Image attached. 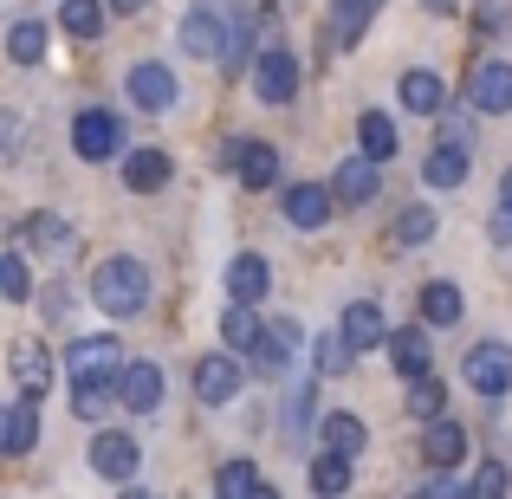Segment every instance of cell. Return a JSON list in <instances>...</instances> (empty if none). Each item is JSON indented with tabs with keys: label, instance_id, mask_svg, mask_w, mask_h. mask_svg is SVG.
<instances>
[{
	"label": "cell",
	"instance_id": "cell-13",
	"mask_svg": "<svg viewBox=\"0 0 512 499\" xmlns=\"http://www.w3.org/2000/svg\"><path fill=\"white\" fill-rule=\"evenodd\" d=\"M91 467H98L104 480H130L137 474V441L117 435V428H104V435L91 441Z\"/></svg>",
	"mask_w": 512,
	"mask_h": 499
},
{
	"label": "cell",
	"instance_id": "cell-31",
	"mask_svg": "<svg viewBox=\"0 0 512 499\" xmlns=\"http://www.w3.org/2000/svg\"><path fill=\"white\" fill-rule=\"evenodd\" d=\"M221 337H227V350H247L253 337H260V318H253L247 299H234V305L221 312Z\"/></svg>",
	"mask_w": 512,
	"mask_h": 499
},
{
	"label": "cell",
	"instance_id": "cell-28",
	"mask_svg": "<svg viewBox=\"0 0 512 499\" xmlns=\"http://www.w3.org/2000/svg\"><path fill=\"white\" fill-rule=\"evenodd\" d=\"M7 59L13 65H39L46 59V26L39 20H13L7 26Z\"/></svg>",
	"mask_w": 512,
	"mask_h": 499
},
{
	"label": "cell",
	"instance_id": "cell-6",
	"mask_svg": "<svg viewBox=\"0 0 512 499\" xmlns=\"http://www.w3.org/2000/svg\"><path fill=\"white\" fill-rule=\"evenodd\" d=\"M292 350H299V325H260V337L247 344L253 376H286L292 370Z\"/></svg>",
	"mask_w": 512,
	"mask_h": 499
},
{
	"label": "cell",
	"instance_id": "cell-4",
	"mask_svg": "<svg viewBox=\"0 0 512 499\" xmlns=\"http://www.w3.org/2000/svg\"><path fill=\"white\" fill-rule=\"evenodd\" d=\"M467 104H474V111H487V117L512 111V65L506 59H480L474 72H467Z\"/></svg>",
	"mask_w": 512,
	"mask_h": 499
},
{
	"label": "cell",
	"instance_id": "cell-15",
	"mask_svg": "<svg viewBox=\"0 0 512 499\" xmlns=\"http://www.w3.org/2000/svg\"><path fill=\"white\" fill-rule=\"evenodd\" d=\"M422 461L428 467H461L467 461V428L461 422H428V435H422Z\"/></svg>",
	"mask_w": 512,
	"mask_h": 499
},
{
	"label": "cell",
	"instance_id": "cell-16",
	"mask_svg": "<svg viewBox=\"0 0 512 499\" xmlns=\"http://www.w3.org/2000/svg\"><path fill=\"white\" fill-rule=\"evenodd\" d=\"M338 344L350 350V357H357V350H376V344H383V312H376L370 299H357L344 312V325H338Z\"/></svg>",
	"mask_w": 512,
	"mask_h": 499
},
{
	"label": "cell",
	"instance_id": "cell-7",
	"mask_svg": "<svg viewBox=\"0 0 512 499\" xmlns=\"http://www.w3.org/2000/svg\"><path fill=\"white\" fill-rule=\"evenodd\" d=\"M253 91H260L266 104H292V91H299V59H292L286 46H266L260 65H253Z\"/></svg>",
	"mask_w": 512,
	"mask_h": 499
},
{
	"label": "cell",
	"instance_id": "cell-8",
	"mask_svg": "<svg viewBox=\"0 0 512 499\" xmlns=\"http://www.w3.org/2000/svg\"><path fill=\"white\" fill-rule=\"evenodd\" d=\"M72 150L85 156V163H104V156H117V150H124V130H117V117H111V111H78Z\"/></svg>",
	"mask_w": 512,
	"mask_h": 499
},
{
	"label": "cell",
	"instance_id": "cell-2",
	"mask_svg": "<svg viewBox=\"0 0 512 499\" xmlns=\"http://www.w3.org/2000/svg\"><path fill=\"white\" fill-rule=\"evenodd\" d=\"M117 337H78L72 350H65V363H72V383H117V370H124V357H117Z\"/></svg>",
	"mask_w": 512,
	"mask_h": 499
},
{
	"label": "cell",
	"instance_id": "cell-9",
	"mask_svg": "<svg viewBox=\"0 0 512 499\" xmlns=\"http://www.w3.org/2000/svg\"><path fill=\"white\" fill-rule=\"evenodd\" d=\"M117 402H124L130 415H150L156 402H163V370H156V363H124V370H117Z\"/></svg>",
	"mask_w": 512,
	"mask_h": 499
},
{
	"label": "cell",
	"instance_id": "cell-25",
	"mask_svg": "<svg viewBox=\"0 0 512 499\" xmlns=\"http://www.w3.org/2000/svg\"><path fill=\"white\" fill-rule=\"evenodd\" d=\"M318 435H325V448L350 454V461H357V454H363V441H370V435H363V422H357V415H344V409H331L325 422H318Z\"/></svg>",
	"mask_w": 512,
	"mask_h": 499
},
{
	"label": "cell",
	"instance_id": "cell-27",
	"mask_svg": "<svg viewBox=\"0 0 512 499\" xmlns=\"http://www.w3.org/2000/svg\"><path fill=\"white\" fill-rule=\"evenodd\" d=\"M124 182L137 188V195H143V188H163L169 182V156L163 150H130L124 156Z\"/></svg>",
	"mask_w": 512,
	"mask_h": 499
},
{
	"label": "cell",
	"instance_id": "cell-41",
	"mask_svg": "<svg viewBox=\"0 0 512 499\" xmlns=\"http://www.w3.org/2000/svg\"><path fill=\"white\" fill-rule=\"evenodd\" d=\"M441 143H474V124H467V117H441Z\"/></svg>",
	"mask_w": 512,
	"mask_h": 499
},
{
	"label": "cell",
	"instance_id": "cell-35",
	"mask_svg": "<svg viewBox=\"0 0 512 499\" xmlns=\"http://www.w3.org/2000/svg\"><path fill=\"white\" fill-rule=\"evenodd\" d=\"M111 402H117V383H72V409H78V422H98Z\"/></svg>",
	"mask_w": 512,
	"mask_h": 499
},
{
	"label": "cell",
	"instance_id": "cell-17",
	"mask_svg": "<svg viewBox=\"0 0 512 499\" xmlns=\"http://www.w3.org/2000/svg\"><path fill=\"white\" fill-rule=\"evenodd\" d=\"M402 111L441 117V111H448V85H441L435 72H402Z\"/></svg>",
	"mask_w": 512,
	"mask_h": 499
},
{
	"label": "cell",
	"instance_id": "cell-5",
	"mask_svg": "<svg viewBox=\"0 0 512 499\" xmlns=\"http://www.w3.org/2000/svg\"><path fill=\"white\" fill-rule=\"evenodd\" d=\"M461 376L480 389V396H506L512 389V350L506 344H474L467 363H461Z\"/></svg>",
	"mask_w": 512,
	"mask_h": 499
},
{
	"label": "cell",
	"instance_id": "cell-1",
	"mask_svg": "<svg viewBox=\"0 0 512 499\" xmlns=\"http://www.w3.org/2000/svg\"><path fill=\"white\" fill-rule=\"evenodd\" d=\"M91 305H104L111 318H137L143 305H150V273H143L137 260H104L98 273H91Z\"/></svg>",
	"mask_w": 512,
	"mask_h": 499
},
{
	"label": "cell",
	"instance_id": "cell-32",
	"mask_svg": "<svg viewBox=\"0 0 512 499\" xmlns=\"http://www.w3.org/2000/svg\"><path fill=\"white\" fill-rule=\"evenodd\" d=\"M389 240H396V247H422V240H435V208H402L396 227H389Z\"/></svg>",
	"mask_w": 512,
	"mask_h": 499
},
{
	"label": "cell",
	"instance_id": "cell-20",
	"mask_svg": "<svg viewBox=\"0 0 512 499\" xmlns=\"http://www.w3.org/2000/svg\"><path fill=\"white\" fill-rule=\"evenodd\" d=\"M182 52H195V59H221V20H214L208 7H195L182 20Z\"/></svg>",
	"mask_w": 512,
	"mask_h": 499
},
{
	"label": "cell",
	"instance_id": "cell-19",
	"mask_svg": "<svg viewBox=\"0 0 512 499\" xmlns=\"http://www.w3.org/2000/svg\"><path fill=\"white\" fill-rule=\"evenodd\" d=\"M20 247H33V253H65V247H72V227H65L59 214H26Z\"/></svg>",
	"mask_w": 512,
	"mask_h": 499
},
{
	"label": "cell",
	"instance_id": "cell-22",
	"mask_svg": "<svg viewBox=\"0 0 512 499\" xmlns=\"http://www.w3.org/2000/svg\"><path fill=\"white\" fill-rule=\"evenodd\" d=\"M357 150L370 156V163H389V156L402 150V143H396V124H389L383 111H363V124H357Z\"/></svg>",
	"mask_w": 512,
	"mask_h": 499
},
{
	"label": "cell",
	"instance_id": "cell-38",
	"mask_svg": "<svg viewBox=\"0 0 512 499\" xmlns=\"http://www.w3.org/2000/svg\"><path fill=\"white\" fill-rule=\"evenodd\" d=\"M0 299H33V273H26V260L20 253H0Z\"/></svg>",
	"mask_w": 512,
	"mask_h": 499
},
{
	"label": "cell",
	"instance_id": "cell-3",
	"mask_svg": "<svg viewBox=\"0 0 512 499\" xmlns=\"http://www.w3.org/2000/svg\"><path fill=\"white\" fill-rule=\"evenodd\" d=\"M240 357L234 350H208V357L195 363V402H214V409H221V402H234L240 396Z\"/></svg>",
	"mask_w": 512,
	"mask_h": 499
},
{
	"label": "cell",
	"instance_id": "cell-33",
	"mask_svg": "<svg viewBox=\"0 0 512 499\" xmlns=\"http://www.w3.org/2000/svg\"><path fill=\"white\" fill-rule=\"evenodd\" d=\"M312 487L318 493H344L350 487V454H338V448L318 454V461H312Z\"/></svg>",
	"mask_w": 512,
	"mask_h": 499
},
{
	"label": "cell",
	"instance_id": "cell-34",
	"mask_svg": "<svg viewBox=\"0 0 512 499\" xmlns=\"http://www.w3.org/2000/svg\"><path fill=\"white\" fill-rule=\"evenodd\" d=\"M409 383H415V389H409V415H415V422H435L441 402H448V389H441L428 370H422V376H409Z\"/></svg>",
	"mask_w": 512,
	"mask_h": 499
},
{
	"label": "cell",
	"instance_id": "cell-30",
	"mask_svg": "<svg viewBox=\"0 0 512 499\" xmlns=\"http://www.w3.org/2000/svg\"><path fill=\"white\" fill-rule=\"evenodd\" d=\"M389 363H396L402 376H422L428 370V331H396L389 337Z\"/></svg>",
	"mask_w": 512,
	"mask_h": 499
},
{
	"label": "cell",
	"instance_id": "cell-46",
	"mask_svg": "<svg viewBox=\"0 0 512 499\" xmlns=\"http://www.w3.org/2000/svg\"><path fill=\"white\" fill-rule=\"evenodd\" d=\"M0 448H7V415H0Z\"/></svg>",
	"mask_w": 512,
	"mask_h": 499
},
{
	"label": "cell",
	"instance_id": "cell-42",
	"mask_svg": "<svg viewBox=\"0 0 512 499\" xmlns=\"http://www.w3.org/2000/svg\"><path fill=\"white\" fill-rule=\"evenodd\" d=\"M493 240L512 247V208H506V201H500V214H493Z\"/></svg>",
	"mask_w": 512,
	"mask_h": 499
},
{
	"label": "cell",
	"instance_id": "cell-37",
	"mask_svg": "<svg viewBox=\"0 0 512 499\" xmlns=\"http://www.w3.org/2000/svg\"><path fill=\"white\" fill-rule=\"evenodd\" d=\"M59 20H65V33H72V39H98L104 7H98V0H65V13H59Z\"/></svg>",
	"mask_w": 512,
	"mask_h": 499
},
{
	"label": "cell",
	"instance_id": "cell-43",
	"mask_svg": "<svg viewBox=\"0 0 512 499\" xmlns=\"http://www.w3.org/2000/svg\"><path fill=\"white\" fill-rule=\"evenodd\" d=\"M422 7H428V13H454V7H461V0H422Z\"/></svg>",
	"mask_w": 512,
	"mask_h": 499
},
{
	"label": "cell",
	"instance_id": "cell-10",
	"mask_svg": "<svg viewBox=\"0 0 512 499\" xmlns=\"http://www.w3.org/2000/svg\"><path fill=\"white\" fill-rule=\"evenodd\" d=\"M7 370H13V383H20V396H46V383H52V350L33 344V337H20V344L7 350Z\"/></svg>",
	"mask_w": 512,
	"mask_h": 499
},
{
	"label": "cell",
	"instance_id": "cell-36",
	"mask_svg": "<svg viewBox=\"0 0 512 499\" xmlns=\"http://www.w3.org/2000/svg\"><path fill=\"white\" fill-rule=\"evenodd\" d=\"M214 487H221L227 499H240V493H266V480H260V467H253V461H227L221 474H214Z\"/></svg>",
	"mask_w": 512,
	"mask_h": 499
},
{
	"label": "cell",
	"instance_id": "cell-44",
	"mask_svg": "<svg viewBox=\"0 0 512 499\" xmlns=\"http://www.w3.org/2000/svg\"><path fill=\"white\" fill-rule=\"evenodd\" d=\"M111 7H117V13H143V0H111Z\"/></svg>",
	"mask_w": 512,
	"mask_h": 499
},
{
	"label": "cell",
	"instance_id": "cell-24",
	"mask_svg": "<svg viewBox=\"0 0 512 499\" xmlns=\"http://www.w3.org/2000/svg\"><path fill=\"white\" fill-rule=\"evenodd\" d=\"M266 279H273V273H266V260H260V253H240V260L234 266H227V292H234V299H266Z\"/></svg>",
	"mask_w": 512,
	"mask_h": 499
},
{
	"label": "cell",
	"instance_id": "cell-11",
	"mask_svg": "<svg viewBox=\"0 0 512 499\" xmlns=\"http://www.w3.org/2000/svg\"><path fill=\"white\" fill-rule=\"evenodd\" d=\"M376 195H383V182H376V163H370V156H344L338 182H331V201H344V208H370Z\"/></svg>",
	"mask_w": 512,
	"mask_h": 499
},
{
	"label": "cell",
	"instance_id": "cell-18",
	"mask_svg": "<svg viewBox=\"0 0 512 499\" xmlns=\"http://www.w3.org/2000/svg\"><path fill=\"white\" fill-rule=\"evenodd\" d=\"M130 104H143V111H169V104H175L169 65H137V72H130Z\"/></svg>",
	"mask_w": 512,
	"mask_h": 499
},
{
	"label": "cell",
	"instance_id": "cell-29",
	"mask_svg": "<svg viewBox=\"0 0 512 499\" xmlns=\"http://www.w3.org/2000/svg\"><path fill=\"white\" fill-rule=\"evenodd\" d=\"M461 312H467L461 286H448V279H435V286H422V318H428V325H454Z\"/></svg>",
	"mask_w": 512,
	"mask_h": 499
},
{
	"label": "cell",
	"instance_id": "cell-40",
	"mask_svg": "<svg viewBox=\"0 0 512 499\" xmlns=\"http://www.w3.org/2000/svg\"><path fill=\"white\" fill-rule=\"evenodd\" d=\"M312 363H318V376H338V370H344V344H338V337L312 344Z\"/></svg>",
	"mask_w": 512,
	"mask_h": 499
},
{
	"label": "cell",
	"instance_id": "cell-26",
	"mask_svg": "<svg viewBox=\"0 0 512 499\" xmlns=\"http://www.w3.org/2000/svg\"><path fill=\"white\" fill-rule=\"evenodd\" d=\"M422 175H428V188H461L467 182V150L461 143H441V150L422 163Z\"/></svg>",
	"mask_w": 512,
	"mask_h": 499
},
{
	"label": "cell",
	"instance_id": "cell-45",
	"mask_svg": "<svg viewBox=\"0 0 512 499\" xmlns=\"http://www.w3.org/2000/svg\"><path fill=\"white\" fill-rule=\"evenodd\" d=\"M500 195H506V208H512V169H506V182H500Z\"/></svg>",
	"mask_w": 512,
	"mask_h": 499
},
{
	"label": "cell",
	"instance_id": "cell-39",
	"mask_svg": "<svg viewBox=\"0 0 512 499\" xmlns=\"http://www.w3.org/2000/svg\"><path fill=\"white\" fill-rule=\"evenodd\" d=\"M506 487H512V480H506V467H500V461H487V467L474 474V487H467V493H480V499H500Z\"/></svg>",
	"mask_w": 512,
	"mask_h": 499
},
{
	"label": "cell",
	"instance_id": "cell-23",
	"mask_svg": "<svg viewBox=\"0 0 512 499\" xmlns=\"http://www.w3.org/2000/svg\"><path fill=\"white\" fill-rule=\"evenodd\" d=\"M33 441H39V396H26L7 409V448L0 454H33Z\"/></svg>",
	"mask_w": 512,
	"mask_h": 499
},
{
	"label": "cell",
	"instance_id": "cell-21",
	"mask_svg": "<svg viewBox=\"0 0 512 499\" xmlns=\"http://www.w3.org/2000/svg\"><path fill=\"white\" fill-rule=\"evenodd\" d=\"M376 7H383V0H331V39H338V46H357Z\"/></svg>",
	"mask_w": 512,
	"mask_h": 499
},
{
	"label": "cell",
	"instance_id": "cell-14",
	"mask_svg": "<svg viewBox=\"0 0 512 499\" xmlns=\"http://www.w3.org/2000/svg\"><path fill=\"white\" fill-rule=\"evenodd\" d=\"M279 208H286V221H292V227H325L338 201H331V188L299 182V188H286V201H279Z\"/></svg>",
	"mask_w": 512,
	"mask_h": 499
},
{
	"label": "cell",
	"instance_id": "cell-12",
	"mask_svg": "<svg viewBox=\"0 0 512 499\" xmlns=\"http://www.w3.org/2000/svg\"><path fill=\"white\" fill-rule=\"evenodd\" d=\"M234 175L247 188H273L279 182V150H273V143H260V137H240L234 143Z\"/></svg>",
	"mask_w": 512,
	"mask_h": 499
}]
</instances>
